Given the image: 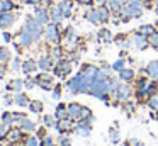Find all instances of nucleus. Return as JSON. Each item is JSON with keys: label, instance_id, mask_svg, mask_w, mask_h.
Segmentation results:
<instances>
[{"label": "nucleus", "instance_id": "nucleus-1", "mask_svg": "<svg viewBox=\"0 0 158 146\" xmlns=\"http://www.w3.org/2000/svg\"><path fill=\"white\" fill-rule=\"evenodd\" d=\"M22 29L29 31L32 36H36V39H39V37L44 34V26H43L39 20H36L34 15H27V17H26V22H24V26H22Z\"/></svg>", "mask_w": 158, "mask_h": 146}, {"label": "nucleus", "instance_id": "nucleus-2", "mask_svg": "<svg viewBox=\"0 0 158 146\" xmlns=\"http://www.w3.org/2000/svg\"><path fill=\"white\" fill-rule=\"evenodd\" d=\"M44 37L48 39V43L58 44L61 41V32H60V26L55 22H49L44 26Z\"/></svg>", "mask_w": 158, "mask_h": 146}, {"label": "nucleus", "instance_id": "nucleus-3", "mask_svg": "<svg viewBox=\"0 0 158 146\" xmlns=\"http://www.w3.org/2000/svg\"><path fill=\"white\" fill-rule=\"evenodd\" d=\"M19 14L17 12H2L0 14V29H10L12 26L15 24Z\"/></svg>", "mask_w": 158, "mask_h": 146}, {"label": "nucleus", "instance_id": "nucleus-4", "mask_svg": "<svg viewBox=\"0 0 158 146\" xmlns=\"http://www.w3.org/2000/svg\"><path fill=\"white\" fill-rule=\"evenodd\" d=\"M36 41H38V39H36V36H32L29 31H26V29H22V27H21V31H19V34H17V43L21 44V46L29 48V46H32Z\"/></svg>", "mask_w": 158, "mask_h": 146}, {"label": "nucleus", "instance_id": "nucleus-5", "mask_svg": "<svg viewBox=\"0 0 158 146\" xmlns=\"http://www.w3.org/2000/svg\"><path fill=\"white\" fill-rule=\"evenodd\" d=\"M66 109H68V117L73 119L75 122L82 121L83 117V105L77 104V102H72V104L66 105Z\"/></svg>", "mask_w": 158, "mask_h": 146}, {"label": "nucleus", "instance_id": "nucleus-6", "mask_svg": "<svg viewBox=\"0 0 158 146\" xmlns=\"http://www.w3.org/2000/svg\"><path fill=\"white\" fill-rule=\"evenodd\" d=\"M32 15H34L36 20H39L43 26H46V24L51 22V19H49V9H48V7L38 5V7L34 9V14H32Z\"/></svg>", "mask_w": 158, "mask_h": 146}, {"label": "nucleus", "instance_id": "nucleus-7", "mask_svg": "<svg viewBox=\"0 0 158 146\" xmlns=\"http://www.w3.org/2000/svg\"><path fill=\"white\" fill-rule=\"evenodd\" d=\"M72 73V63L66 60H60L56 61V66H55V75L56 77H66V75Z\"/></svg>", "mask_w": 158, "mask_h": 146}, {"label": "nucleus", "instance_id": "nucleus-8", "mask_svg": "<svg viewBox=\"0 0 158 146\" xmlns=\"http://www.w3.org/2000/svg\"><path fill=\"white\" fill-rule=\"evenodd\" d=\"M83 17H85V19L89 20L90 24H94V26H100V24H102L97 7H90V9H87V10H85V14H83Z\"/></svg>", "mask_w": 158, "mask_h": 146}, {"label": "nucleus", "instance_id": "nucleus-9", "mask_svg": "<svg viewBox=\"0 0 158 146\" xmlns=\"http://www.w3.org/2000/svg\"><path fill=\"white\" fill-rule=\"evenodd\" d=\"M75 121L73 119H70V117H66V119H60L58 122H56V129H58L60 132H68V131H75Z\"/></svg>", "mask_w": 158, "mask_h": 146}, {"label": "nucleus", "instance_id": "nucleus-10", "mask_svg": "<svg viewBox=\"0 0 158 146\" xmlns=\"http://www.w3.org/2000/svg\"><path fill=\"white\" fill-rule=\"evenodd\" d=\"M22 138H24V131L21 127H10L7 131V134H5V139L9 143H19L22 141Z\"/></svg>", "mask_w": 158, "mask_h": 146}, {"label": "nucleus", "instance_id": "nucleus-11", "mask_svg": "<svg viewBox=\"0 0 158 146\" xmlns=\"http://www.w3.org/2000/svg\"><path fill=\"white\" fill-rule=\"evenodd\" d=\"M56 7L60 9V12L63 14L65 19L72 17V14H73V2L72 0H60V2L56 3Z\"/></svg>", "mask_w": 158, "mask_h": 146}, {"label": "nucleus", "instance_id": "nucleus-12", "mask_svg": "<svg viewBox=\"0 0 158 146\" xmlns=\"http://www.w3.org/2000/svg\"><path fill=\"white\" fill-rule=\"evenodd\" d=\"M36 81H38V85L41 88H44V90H51L53 88V77L49 73H41L36 77Z\"/></svg>", "mask_w": 158, "mask_h": 146}, {"label": "nucleus", "instance_id": "nucleus-13", "mask_svg": "<svg viewBox=\"0 0 158 146\" xmlns=\"http://www.w3.org/2000/svg\"><path fill=\"white\" fill-rule=\"evenodd\" d=\"M112 95L117 98V100H127V98H129V95H131V87L127 83H121L119 88H117Z\"/></svg>", "mask_w": 158, "mask_h": 146}, {"label": "nucleus", "instance_id": "nucleus-14", "mask_svg": "<svg viewBox=\"0 0 158 146\" xmlns=\"http://www.w3.org/2000/svg\"><path fill=\"white\" fill-rule=\"evenodd\" d=\"M131 41H133V46L136 48V49H146L148 48V37L141 32H136L131 37Z\"/></svg>", "mask_w": 158, "mask_h": 146}, {"label": "nucleus", "instance_id": "nucleus-15", "mask_svg": "<svg viewBox=\"0 0 158 146\" xmlns=\"http://www.w3.org/2000/svg\"><path fill=\"white\" fill-rule=\"evenodd\" d=\"M144 73L151 78V80H158V60H153L146 65L144 68Z\"/></svg>", "mask_w": 158, "mask_h": 146}, {"label": "nucleus", "instance_id": "nucleus-16", "mask_svg": "<svg viewBox=\"0 0 158 146\" xmlns=\"http://www.w3.org/2000/svg\"><path fill=\"white\" fill-rule=\"evenodd\" d=\"M97 10H99V15H100V20H102V24H107L110 19H112V12H110V9L104 3V5H97Z\"/></svg>", "mask_w": 158, "mask_h": 146}, {"label": "nucleus", "instance_id": "nucleus-17", "mask_svg": "<svg viewBox=\"0 0 158 146\" xmlns=\"http://www.w3.org/2000/svg\"><path fill=\"white\" fill-rule=\"evenodd\" d=\"M38 68H41L43 71H49L53 68V58L51 56H41L38 60Z\"/></svg>", "mask_w": 158, "mask_h": 146}, {"label": "nucleus", "instance_id": "nucleus-18", "mask_svg": "<svg viewBox=\"0 0 158 146\" xmlns=\"http://www.w3.org/2000/svg\"><path fill=\"white\" fill-rule=\"evenodd\" d=\"M14 104L19 105V107H29L31 100H29V97H27L26 94H22V92H17V94L14 95Z\"/></svg>", "mask_w": 158, "mask_h": 146}, {"label": "nucleus", "instance_id": "nucleus-19", "mask_svg": "<svg viewBox=\"0 0 158 146\" xmlns=\"http://www.w3.org/2000/svg\"><path fill=\"white\" fill-rule=\"evenodd\" d=\"M75 132L78 136H82V138H89L90 136V126L85 124V122H82V121H78L75 126Z\"/></svg>", "mask_w": 158, "mask_h": 146}, {"label": "nucleus", "instance_id": "nucleus-20", "mask_svg": "<svg viewBox=\"0 0 158 146\" xmlns=\"http://www.w3.org/2000/svg\"><path fill=\"white\" fill-rule=\"evenodd\" d=\"M49 19H51V22H55V24H61L63 22V19H65V17H63V14L60 12V9L58 7H51V9H49Z\"/></svg>", "mask_w": 158, "mask_h": 146}, {"label": "nucleus", "instance_id": "nucleus-21", "mask_svg": "<svg viewBox=\"0 0 158 146\" xmlns=\"http://www.w3.org/2000/svg\"><path fill=\"white\" fill-rule=\"evenodd\" d=\"M26 85H24V80L22 78H14V80H10L9 81V85H7V90H12V92H21L22 88H24Z\"/></svg>", "mask_w": 158, "mask_h": 146}, {"label": "nucleus", "instance_id": "nucleus-22", "mask_svg": "<svg viewBox=\"0 0 158 146\" xmlns=\"http://www.w3.org/2000/svg\"><path fill=\"white\" fill-rule=\"evenodd\" d=\"M36 68H38V61H36V60H26L24 63H22V71H24L26 75L34 73Z\"/></svg>", "mask_w": 158, "mask_h": 146}, {"label": "nucleus", "instance_id": "nucleus-23", "mask_svg": "<svg viewBox=\"0 0 158 146\" xmlns=\"http://www.w3.org/2000/svg\"><path fill=\"white\" fill-rule=\"evenodd\" d=\"M19 7L15 5L12 0H0V14L2 12H14V10H17Z\"/></svg>", "mask_w": 158, "mask_h": 146}, {"label": "nucleus", "instance_id": "nucleus-24", "mask_svg": "<svg viewBox=\"0 0 158 146\" xmlns=\"http://www.w3.org/2000/svg\"><path fill=\"white\" fill-rule=\"evenodd\" d=\"M99 41H100V43H104V44L112 43V41H114L112 32H110L109 29H100V31H99Z\"/></svg>", "mask_w": 158, "mask_h": 146}, {"label": "nucleus", "instance_id": "nucleus-25", "mask_svg": "<svg viewBox=\"0 0 158 146\" xmlns=\"http://www.w3.org/2000/svg\"><path fill=\"white\" fill-rule=\"evenodd\" d=\"M19 127H21L22 131H26V132H31V131L36 129V124L29 117H22V121L19 122Z\"/></svg>", "mask_w": 158, "mask_h": 146}, {"label": "nucleus", "instance_id": "nucleus-26", "mask_svg": "<svg viewBox=\"0 0 158 146\" xmlns=\"http://www.w3.org/2000/svg\"><path fill=\"white\" fill-rule=\"evenodd\" d=\"M117 73H119L117 77H119L123 81H131V80L134 78V71H133V70H129V68H123V70L117 71Z\"/></svg>", "mask_w": 158, "mask_h": 146}, {"label": "nucleus", "instance_id": "nucleus-27", "mask_svg": "<svg viewBox=\"0 0 158 146\" xmlns=\"http://www.w3.org/2000/svg\"><path fill=\"white\" fill-rule=\"evenodd\" d=\"M12 60L10 49L7 46H0V63H9Z\"/></svg>", "mask_w": 158, "mask_h": 146}, {"label": "nucleus", "instance_id": "nucleus-28", "mask_svg": "<svg viewBox=\"0 0 158 146\" xmlns=\"http://www.w3.org/2000/svg\"><path fill=\"white\" fill-rule=\"evenodd\" d=\"M106 5L110 9V12H112V14H117V12H119V10L124 7V3L121 2V0H107Z\"/></svg>", "mask_w": 158, "mask_h": 146}, {"label": "nucleus", "instance_id": "nucleus-29", "mask_svg": "<svg viewBox=\"0 0 158 146\" xmlns=\"http://www.w3.org/2000/svg\"><path fill=\"white\" fill-rule=\"evenodd\" d=\"M55 117L58 119H66L68 117V109H66L65 104H58V107H56V112H55Z\"/></svg>", "mask_w": 158, "mask_h": 146}, {"label": "nucleus", "instance_id": "nucleus-30", "mask_svg": "<svg viewBox=\"0 0 158 146\" xmlns=\"http://www.w3.org/2000/svg\"><path fill=\"white\" fill-rule=\"evenodd\" d=\"M2 122H4L7 127H12L15 124V117H14V112H4L2 115Z\"/></svg>", "mask_w": 158, "mask_h": 146}, {"label": "nucleus", "instance_id": "nucleus-31", "mask_svg": "<svg viewBox=\"0 0 158 146\" xmlns=\"http://www.w3.org/2000/svg\"><path fill=\"white\" fill-rule=\"evenodd\" d=\"M155 26H151V24H143V26H139L138 27V32H141V34H144V36H150V34H153L155 32Z\"/></svg>", "mask_w": 158, "mask_h": 146}, {"label": "nucleus", "instance_id": "nucleus-32", "mask_svg": "<svg viewBox=\"0 0 158 146\" xmlns=\"http://www.w3.org/2000/svg\"><path fill=\"white\" fill-rule=\"evenodd\" d=\"M24 144L26 146H41V139H39L38 136H26Z\"/></svg>", "mask_w": 158, "mask_h": 146}, {"label": "nucleus", "instance_id": "nucleus-33", "mask_svg": "<svg viewBox=\"0 0 158 146\" xmlns=\"http://www.w3.org/2000/svg\"><path fill=\"white\" fill-rule=\"evenodd\" d=\"M148 46H151L153 49H158V31H155L153 34L148 36Z\"/></svg>", "mask_w": 158, "mask_h": 146}, {"label": "nucleus", "instance_id": "nucleus-34", "mask_svg": "<svg viewBox=\"0 0 158 146\" xmlns=\"http://www.w3.org/2000/svg\"><path fill=\"white\" fill-rule=\"evenodd\" d=\"M43 102L41 100H31V104H29V109H31L32 112H36V114H39V112H43Z\"/></svg>", "mask_w": 158, "mask_h": 146}, {"label": "nucleus", "instance_id": "nucleus-35", "mask_svg": "<svg viewBox=\"0 0 158 146\" xmlns=\"http://www.w3.org/2000/svg\"><path fill=\"white\" fill-rule=\"evenodd\" d=\"M148 105H150L151 111L158 112V94H153L150 98H148Z\"/></svg>", "mask_w": 158, "mask_h": 146}, {"label": "nucleus", "instance_id": "nucleus-36", "mask_svg": "<svg viewBox=\"0 0 158 146\" xmlns=\"http://www.w3.org/2000/svg\"><path fill=\"white\" fill-rule=\"evenodd\" d=\"M43 122H44V126L46 127H53V126H55L56 127V117L55 115H44V117H43Z\"/></svg>", "mask_w": 158, "mask_h": 146}, {"label": "nucleus", "instance_id": "nucleus-37", "mask_svg": "<svg viewBox=\"0 0 158 146\" xmlns=\"http://www.w3.org/2000/svg\"><path fill=\"white\" fill-rule=\"evenodd\" d=\"M49 56L53 58V61L63 60V56H61V48H53V51H51V54H49Z\"/></svg>", "mask_w": 158, "mask_h": 146}, {"label": "nucleus", "instance_id": "nucleus-38", "mask_svg": "<svg viewBox=\"0 0 158 146\" xmlns=\"http://www.w3.org/2000/svg\"><path fill=\"white\" fill-rule=\"evenodd\" d=\"M109 138H110V141L116 144V143H119V131H117L116 127H110V131H109Z\"/></svg>", "mask_w": 158, "mask_h": 146}, {"label": "nucleus", "instance_id": "nucleus-39", "mask_svg": "<svg viewBox=\"0 0 158 146\" xmlns=\"http://www.w3.org/2000/svg\"><path fill=\"white\" fill-rule=\"evenodd\" d=\"M63 36H65V37H66V39H68V41L75 39V29H73L72 26H68V27H66V29H65V32H63Z\"/></svg>", "mask_w": 158, "mask_h": 146}, {"label": "nucleus", "instance_id": "nucleus-40", "mask_svg": "<svg viewBox=\"0 0 158 146\" xmlns=\"http://www.w3.org/2000/svg\"><path fill=\"white\" fill-rule=\"evenodd\" d=\"M123 68H126V61H124V60H117V61H114V63H112V70L114 71H121Z\"/></svg>", "mask_w": 158, "mask_h": 146}, {"label": "nucleus", "instance_id": "nucleus-41", "mask_svg": "<svg viewBox=\"0 0 158 146\" xmlns=\"http://www.w3.org/2000/svg\"><path fill=\"white\" fill-rule=\"evenodd\" d=\"M41 146H56V144H55L51 136H44V138L41 139Z\"/></svg>", "mask_w": 158, "mask_h": 146}, {"label": "nucleus", "instance_id": "nucleus-42", "mask_svg": "<svg viewBox=\"0 0 158 146\" xmlns=\"http://www.w3.org/2000/svg\"><path fill=\"white\" fill-rule=\"evenodd\" d=\"M24 85H26V88H32L34 85H38V81H36V78H32V77H27L24 80Z\"/></svg>", "mask_w": 158, "mask_h": 146}, {"label": "nucleus", "instance_id": "nucleus-43", "mask_svg": "<svg viewBox=\"0 0 158 146\" xmlns=\"http://www.w3.org/2000/svg\"><path fill=\"white\" fill-rule=\"evenodd\" d=\"M78 5H83V7H92L95 3V0H75Z\"/></svg>", "mask_w": 158, "mask_h": 146}, {"label": "nucleus", "instance_id": "nucleus-44", "mask_svg": "<svg viewBox=\"0 0 158 146\" xmlns=\"http://www.w3.org/2000/svg\"><path fill=\"white\" fill-rule=\"evenodd\" d=\"M22 3H26V5H34V7H38V5H41L43 3V0H21Z\"/></svg>", "mask_w": 158, "mask_h": 146}, {"label": "nucleus", "instance_id": "nucleus-45", "mask_svg": "<svg viewBox=\"0 0 158 146\" xmlns=\"http://www.w3.org/2000/svg\"><path fill=\"white\" fill-rule=\"evenodd\" d=\"M7 131H9V127L4 124V122H0V139H4V138H5Z\"/></svg>", "mask_w": 158, "mask_h": 146}, {"label": "nucleus", "instance_id": "nucleus-46", "mask_svg": "<svg viewBox=\"0 0 158 146\" xmlns=\"http://www.w3.org/2000/svg\"><path fill=\"white\" fill-rule=\"evenodd\" d=\"M60 146H70V139L66 136H61L60 138Z\"/></svg>", "mask_w": 158, "mask_h": 146}, {"label": "nucleus", "instance_id": "nucleus-47", "mask_svg": "<svg viewBox=\"0 0 158 146\" xmlns=\"http://www.w3.org/2000/svg\"><path fill=\"white\" fill-rule=\"evenodd\" d=\"M19 68H22L21 60H17V58H15V60L12 61V70H19Z\"/></svg>", "mask_w": 158, "mask_h": 146}, {"label": "nucleus", "instance_id": "nucleus-48", "mask_svg": "<svg viewBox=\"0 0 158 146\" xmlns=\"http://www.w3.org/2000/svg\"><path fill=\"white\" fill-rule=\"evenodd\" d=\"M5 71H7V65H5V63H0V78H4Z\"/></svg>", "mask_w": 158, "mask_h": 146}, {"label": "nucleus", "instance_id": "nucleus-49", "mask_svg": "<svg viewBox=\"0 0 158 146\" xmlns=\"http://www.w3.org/2000/svg\"><path fill=\"white\" fill-rule=\"evenodd\" d=\"M4 41H5V43H10V41H12V34L5 31V32H4Z\"/></svg>", "mask_w": 158, "mask_h": 146}, {"label": "nucleus", "instance_id": "nucleus-50", "mask_svg": "<svg viewBox=\"0 0 158 146\" xmlns=\"http://www.w3.org/2000/svg\"><path fill=\"white\" fill-rule=\"evenodd\" d=\"M60 90H61V87H56L55 88V92H53V97H55V98H60V94H61Z\"/></svg>", "mask_w": 158, "mask_h": 146}, {"label": "nucleus", "instance_id": "nucleus-51", "mask_svg": "<svg viewBox=\"0 0 158 146\" xmlns=\"http://www.w3.org/2000/svg\"><path fill=\"white\" fill-rule=\"evenodd\" d=\"M97 5H104V3H107V0H95Z\"/></svg>", "mask_w": 158, "mask_h": 146}, {"label": "nucleus", "instance_id": "nucleus-52", "mask_svg": "<svg viewBox=\"0 0 158 146\" xmlns=\"http://www.w3.org/2000/svg\"><path fill=\"white\" fill-rule=\"evenodd\" d=\"M155 12H156V15H158V0H155Z\"/></svg>", "mask_w": 158, "mask_h": 146}, {"label": "nucleus", "instance_id": "nucleus-53", "mask_svg": "<svg viewBox=\"0 0 158 146\" xmlns=\"http://www.w3.org/2000/svg\"><path fill=\"white\" fill-rule=\"evenodd\" d=\"M121 2L124 3V5H126V3H129V2H133V0H121Z\"/></svg>", "mask_w": 158, "mask_h": 146}]
</instances>
